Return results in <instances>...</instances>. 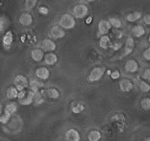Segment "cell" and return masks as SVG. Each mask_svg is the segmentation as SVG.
Returning a JSON list of instances; mask_svg holds the SVG:
<instances>
[{"mask_svg":"<svg viewBox=\"0 0 150 141\" xmlns=\"http://www.w3.org/2000/svg\"><path fill=\"white\" fill-rule=\"evenodd\" d=\"M18 92L16 87H11L7 90V97L9 99H16V98L18 97Z\"/></svg>","mask_w":150,"mask_h":141,"instance_id":"23","label":"cell"},{"mask_svg":"<svg viewBox=\"0 0 150 141\" xmlns=\"http://www.w3.org/2000/svg\"><path fill=\"white\" fill-rule=\"evenodd\" d=\"M13 41V36L12 31H8L5 33V36L2 39V44L5 49H9L12 46Z\"/></svg>","mask_w":150,"mask_h":141,"instance_id":"11","label":"cell"},{"mask_svg":"<svg viewBox=\"0 0 150 141\" xmlns=\"http://www.w3.org/2000/svg\"><path fill=\"white\" fill-rule=\"evenodd\" d=\"M105 68L96 67L93 68L88 76V80L90 82H97L101 80L105 72Z\"/></svg>","mask_w":150,"mask_h":141,"instance_id":"2","label":"cell"},{"mask_svg":"<svg viewBox=\"0 0 150 141\" xmlns=\"http://www.w3.org/2000/svg\"><path fill=\"white\" fill-rule=\"evenodd\" d=\"M10 118H11V115L8 114V113L4 111L0 114V122L2 123H6L9 121Z\"/></svg>","mask_w":150,"mask_h":141,"instance_id":"29","label":"cell"},{"mask_svg":"<svg viewBox=\"0 0 150 141\" xmlns=\"http://www.w3.org/2000/svg\"><path fill=\"white\" fill-rule=\"evenodd\" d=\"M47 94L49 98L52 99H58L60 96V93H59L58 90L55 88H50L47 90Z\"/></svg>","mask_w":150,"mask_h":141,"instance_id":"24","label":"cell"},{"mask_svg":"<svg viewBox=\"0 0 150 141\" xmlns=\"http://www.w3.org/2000/svg\"><path fill=\"white\" fill-rule=\"evenodd\" d=\"M133 88V84L130 80H127V79H123L119 82V89L122 90V92H129L132 90Z\"/></svg>","mask_w":150,"mask_h":141,"instance_id":"9","label":"cell"},{"mask_svg":"<svg viewBox=\"0 0 150 141\" xmlns=\"http://www.w3.org/2000/svg\"><path fill=\"white\" fill-rule=\"evenodd\" d=\"M50 35L54 39H60L65 36V32L61 27L54 26L50 31Z\"/></svg>","mask_w":150,"mask_h":141,"instance_id":"7","label":"cell"},{"mask_svg":"<svg viewBox=\"0 0 150 141\" xmlns=\"http://www.w3.org/2000/svg\"><path fill=\"white\" fill-rule=\"evenodd\" d=\"M16 110H17V106L16 105V104L11 103L6 105V107H5L4 111L6 112V113H8V114H10L11 116V115H12L13 113H15Z\"/></svg>","mask_w":150,"mask_h":141,"instance_id":"25","label":"cell"},{"mask_svg":"<svg viewBox=\"0 0 150 141\" xmlns=\"http://www.w3.org/2000/svg\"><path fill=\"white\" fill-rule=\"evenodd\" d=\"M141 106L144 110H149L150 109V99L149 98H144L141 102Z\"/></svg>","mask_w":150,"mask_h":141,"instance_id":"27","label":"cell"},{"mask_svg":"<svg viewBox=\"0 0 150 141\" xmlns=\"http://www.w3.org/2000/svg\"><path fill=\"white\" fill-rule=\"evenodd\" d=\"M29 85H30V87L32 89V91L33 93H36V92H38L39 89L41 88L43 86V84L41 82H40L39 81L35 80H33L29 82Z\"/></svg>","mask_w":150,"mask_h":141,"instance_id":"21","label":"cell"},{"mask_svg":"<svg viewBox=\"0 0 150 141\" xmlns=\"http://www.w3.org/2000/svg\"><path fill=\"white\" fill-rule=\"evenodd\" d=\"M139 88L142 92L146 93L150 90V86L148 83H146L144 81H140L139 82Z\"/></svg>","mask_w":150,"mask_h":141,"instance_id":"28","label":"cell"},{"mask_svg":"<svg viewBox=\"0 0 150 141\" xmlns=\"http://www.w3.org/2000/svg\"><path fill=\"white\" fill-rule=\"evenodd\" d=\"M110 29L111 25L110 24L109 21H105V20H102L98 24V30H99V33L100 35H105L106 34H108Z\"/></svg>","mask_w":150,"mask_h":141,"instance_id":"10","label":"cell"},{"mask_svg":"<svg viewBox=\"0 0 150 141\" xmlns=\"http://www.w3.org/2000/svg\"><path fill=\"white\" fill-rule=\"evenodd\" d=\"M119 77H120V73L119 70H115L110 74V77L112 80H117L119 78Z\"/></svg>","mask_w":150,"mask_h":141,"instance_id":"34","label":"cell"},{"mask_svg":"<svg viewBox=\"0 0 150 141\" xmlns=\"http://www.w3.org/2000/svg\"><path fill=\"white\" fill-rule=\"evenodd\" d=\"M19 22L23 26H29L33 23V18L30 14L27 13L21 14L19 18Z\"/></svg>","mask_w":150,"mask_h":141,"instance_id":"15","label":"cell"},{"mask_svg":"<svg viewBox=\"0 0 150 141\" xmlns=\"http://www.w3.org/2000/svg\"><path fill=\"white\" fill-rule=\"evenodd\" d=\"M110 44V39L108 35H103L99 40V47L104 49H107Z\"/></svg>","mask_w":150,"mask_h":141,"instance_id":"18","label":"cell"},{"mask_svg":"<svg viewBox=\"0 0 150 141\" xmlns=\"http://www.w3.org/2000/svg\"><path fill=\"white\" fill-rule=\"evenodd\" d=\"M141 16H142V13H141V12L135 11V12L129 14V15L127 16V20L128 21H129V22H135V21L140 19V18H141Z\"/></svg>","mask_w":150,"mask_h":141,"instance_id":"22","label":"cell"},{"mask_svg":"<svg viewBox=\"0 0 150 141\" xmlns=\"http://www.w3.org/2000/svg\"><path fill=\"white\" fill-rule=\"evenodd\" d=\"M125 70H126L127 71H128V72H135V71H137L138 69V63L134 60H129L126 62V63H125Z\"/></svg>","mask_w":150,"mask_h":141,"instance_id":"13","label":"cell"},{"mask_svg":"<svg viewBox=\"0 0 150 141\" xmlns=\"http://www.w3.org/2000/svg\"><path fill=\"white\" fill-rule=\"evenodd\" d=\"M59 24L62 28L67 29H72L75 27L76 25V22H75V19L70 14H64L61 16V18L59 20Z\"/></svg>","mask_w":150,"mask_h":141,"instance_id":"1","label":"cell"},{"mask_svg":"<svg viewBox=\"0 0 150 141\" xmlns=\"http://www.w3.org/2000/svg\"><path fill=\"white\" fill-rule=\"evenodd\" d=\"M144 57L146 60H150V49L148 48L146 50H145L144 52Z\"/></svg>","mask_w":150,"mask_h":141,"instance_id":"36","label":"cell"},{"mask_svg":"<svg viewBox=\"0 0 150 141\" xmlns=\"http://www.w3.org/2000/svg\"><path fill=\"white\" fill-rule=\"evenodd\" d=\"M57 56L55 54L52 52L48 53L45 55L44 57V60H45V63H47L49 66H52V65H54L57 62Z\"/></svg>","mask_w":150,"mask_h":141,"instance_id":"17","label":"cell"},{"mask_svg":"<svg viewBox=\"0 0 150 141\" xmlns=\"http://www.w3.org/2000/svg\"><path fill=\"white\" fill-rule=\"evenodd\" d=\"M88 12V8L85 5H77L74 8L73 15L76 18H82L86 16Z\"/></svg>","mask_w":150,"mask_h":141,"instance_id":"4","label":"cell"},{"mask_svg":"<svg viewBox=\"0 0 150 141\" xmlns=\"http://www.w3.org/2000/svg\"><path fill=\"white\" fill-rule=\"evenodd\" d=\"M121 47H122V44H115L114 45H110V47H112L115 50H118L119 49L121 48Z\"/></svg>","mask_w":150,"mask_h":141,"instance_id":"38","label":"cell"},{"mask_svg":"<svg viewBox=\"0 0 150 141\" xmlns=\"http://www.w3.org/2000/svg\"><path fill=\"white\" fill-rule=\"evenodd\" d=\"M109 23L111 26H112L115 28H120L122 27V22H121L120 20L117 18H110Z\"/></svg>","mask_w":150,"mask_h":141,"instance_id":"26","label":"cell"},{"mask_svg":"<svg viewBox=\"0 0 150 141\" xmlns=\"http://www.w3.org/2000/svg\"><path fill=\"white\" fill-rule=\"evenodd\" d=\"M14 84L16 88L18 91H22L29 85V82L25 77L22 75H18L14 79Z\"/></svg>","mask_w":150,"mask_h":141,"instance_id":"3","label":"cell"},{"mask_svg":"<svg viewBox=\"0 0 150 141\" xmlns=\"http://www.w3.org/2000/svg\"><path fill=\"white\" fill-rule=\"evenodd\" d=\"M7 26V19L4 16L0 17V32L3 31Z\"/></svg>","mask_w":150,"mask_h":141,"instance_id":"32","label":"cell"},{"mask_svg":"<svg viewBox=\"0 0 150 141\" xmlns=\"http://www.w3.org/2000/svg\"><path fill=\"white\" fill-rule=\"evenodd\" d=\"M66 138L67 141H80V135L77 130L70 129L66 132Z\"/></svg>","mask_w":150,"mask_h":141,"instance_id":"6","label":"cell"},{"mask_svg":"<svg viewBox=\"0 0 150 141\" xmlns=\"http://www.w3.org/2000/svg\"><path fill=\"white\" fill-rule=\"evenodd\" d=\"M102 137V135H101L100 132L98 130H93L88 134V138L89 141H99Z\"/></svg>","mask_w":150,"mask_h":141,"instance_id":"20","label":"cell"},{"mask_svg":"<svg viewBox=\"0 0 150 141\" xmlns=\"http://www.w3.org/2000/svg\"><path fill=\"white\" fill-rule=\"evenodd\" d=\"M85 107L83 105H81V104H78L77 105L76 107H74L73 108H72V111H73L74 113H75V114H78V113H80L81 112H83V110H84Z\"/></svg>","mask_w":150,"mask_h":141,"instance_id":"31","label":"cell"},{"mask_svg":"<svg viewBox=\"0 0 150 141\" xmlns=\"http://www.w3.org/2000/svg\"><path fill=\"white\" fill-rule=\"evenodd\" d=\"M132 33H133L134 35H135V37H137V38H140V37L143 36V35L145 34V30H144V28L143 27V26L139 25V24L135 26V27L132 28Z\"/></svg>","mask_w":150,"mask_h":141,"instance_id":"19","label":"cell"},{"mask_svg":"<svg viewBox=\"0 0 150 141\" xmlns=\"http://www.w3.org/2000/svg\"><path fill=\"white\" fill-rule=\"evenodd\" d=\"M34 98L35 93L32 90H30V91L27 92L24 97L19 100V103L22 105H29L33 103V102L34 101Z\"/></svg>","mask_w":150,"mask_h":141,"instance_id":"12","label":"cell"},{"mask_svg":"<svg viewBox=\"0 0 150 141\" xmlns=\"http://www.w3.org/2000/svg\"><path fill=\"white\" fill-rule=\"evenodd\" d=\"M41 49L43 51H52L56 49V44L50 39H44L41 42Z\"/></svg>","mask_w":150,"mask_h":141,"instance_id":"8","label":"cell"},{"mask_svg":"<svg viewBox=\"0 0 150 141\" xmlns=\"http://www.w3.org/2000/svg\"><path fill=\"white\" fill-rule=\"evenodd\" d=\"M36 0H27L25 2V8L27 10H31L35 6L36 3H37Z\"/></svg>","mask_w":150,"mask_h":141,"instance_id":"30","label":"cell"},{"mask_svg":"<svg viewBox=\"0 0 150 141\" xmlns=\"http://www.w3.org/2000/svg\"><path fill=\"white\" fill-rule=\"evenodd\" d=\"M31 57L33 60L36 62H40L42 60L44 57V53L41 49H33L31 52Z\"/></svg>","mask_w":150,"mask_h":141,"instance_id":"16","label":"cell"},{"mask_svg":"<svg viewBox=\"0 0 150 141\" xmlns=\"http://www.w3.org/2000/svg\"><path fill=\"white\" fill-rule=\"evenodd\" d=\"M92 20H93V18H92L91 16H89V17H88V18H87V19H86V24H90L91 23Z\"/></svg>","mask_w":150,"mask_h":141,"instance_id":"39","label":"cell"},{"mask_svg":"<svg viewBox=\"0 0 150 141\" xmlns=\"http://www.w3.org/2000/svg\"><path fill=\"white\" fill-rule=\"evenodd\" d=\"M2 105L0 104V114L2 113Z\"/></svg>","mask_w":150,"mask_h":141,"instance_id":"40","label":"cell"},{"mask_svg":"<svg viewBox=\"0 0 150 141\" xmlns=\"http://www.w3.org/2000/svg\"><path fill=\"white\" fill-rule=\"evenodd\" d=\"M35 75L41 80H47L50 77V71L48 69L45 67L38 68L35 70Z\"/></svg>","mask_w":150,"mask_h":141,"instance_id":"14","label":"cell"},{"mask_svg":"<svg viewBox=\"0 0 150 141\" xmlns=\"http://www.w3.org/2000/svg\"><path fill=\"white\" fill-rule=\"evenodd\" d=\"M134 47H135V42H134L133 38L129 37V38H127L126 41L125 48H124V50L122 51V57H125V56L132 53V51L134 49Z\"/></svg>","mask_w":150,"mask_h":141,"instance_id":"5","label":"cell"},{"mask_svg":"<svg viewBox=\"0 0 150 141\" xmlns=\"http://www.w3.org/2000/svg\"><path fill=\"white\" fill-rule=\"evenodd\" d=\"M144 21L146 24L147 25H149L150 24V16L149 15H146L144 18Z\"/></svg>","mask_w":150,"mask_h":141,"instance_id":"37","label":"cell"},{"mask_svg":"<svg viewBox=\"0 0 150 141\" xmlns=\"http://www.w3.org/2000/svg\"><path fill=\"white\" fill-rule=\"evenodd\" d=\"M38 11H39L40 13L43 14V15H47L49 13L48 8H46V7H41V8H39V9H38Z\"/></svg>","mask_w":150,"mask_h":141,"instance_id":"35","label":"cell"},{"mask_svg":"<svg viewBox=\"0 0 150 141\" xmlns=\"http://www.w3.org/2000/svg\"><path fill=\"white\" fill-rule=\"evenodd\" d=\"M142 77L144 79V80L149 81V80H150V70H149V69H147V70H146L145 71H144V73L143 74V75H142Z\"/></svg>","mask_w":150,"mask_h":141,"instance_id":"33","label":"cell"}]
</instances>
